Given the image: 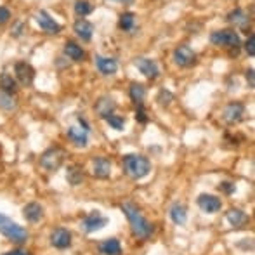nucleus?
I'll return each instance as SVG.
<instances>
[{"label":"nucleus","instance_id":"1","mask_svg":"<svg viewBox=\"0 0 255 255\" xmlns=\"http://www.w3.org/2000/svg\"><path fill=\"white\" fill-rule=\"evenodd\" d=\"M122 212L125 214V217L128 219L130 222V228H132V233H134L135 238L139 240H148L153 233V226L144 215L139 212V208L135 207L134 203H124L122 205Z\"/></svg>","mask_w":255,"mask_h":255},{"label":"nucleus","instance_id":"2","mask_svg":"<svg viewBox=\"0 0 255 255\" xmlns=\"http://www.w3.org/2000/svg\"><path fill=\"white\" fill-rule=\"evenodd\" d=\"M124 168L127 175L137 181V179H144L151 172V161L142 154L130 153L124 156Z\"/></svg>","mask_w":255,"mask_h":255},{"label":"nucleus","instance_id":"3","mask_svg":"<svg viewBox=\"0 0 255 255\" xmlns=\"http://www.w3.org/2000/svg\"><path fill=\"white\" fill-rule=\"evenodd\" d=\"M0 235H3L14 243H24L28 240L26 229L3 214H0Z\"/></svg>","mask_w":255,"mask_h":255},{"label":"nucleus","instance_id":"4","mask_svg":"<svg viewBox=\"0 0 255 255\" xmlns=\"http://www.w3.org/2000/svg\"><path fill=\"white\" fill-rule=\"evenodd\" d=\"M64 158H66V151L59 146H54L40 156V167L47 172H56L64 163Z\"/></svg>","mask_w":255,"mask_h":255},{"label":"nucleus","instance_id":"5","mask_svg":"<svg viewBox=\"0 0 255 255\" xmlns=\"http://www.w3.org/2000/svg\"><path fill=\"white\" fill-rule=\"evenodd\" d=\"M210 42L217 47H228V49H238L242 45L240 35L235 30H217L210 35Z\"/></svg>","mask_w":255,"mask_h":255},{"label":"nucleus","instance_id":"6","mask_svg":"<svg viewBox=\"0 0 255 255\" xmlns=\"http://www.w3.org/2000/svg\"><path fill=\"white\" fill-rule=\"evenodd\" d=\"M108 222H110V219L104 217L101 212L94 210V212H91L89 215H85L84 221L80 222V226H82V229H84L85 233H89V235H91V233L101 231L103 228H106Z\"/></svg>","mask_w":255,"mask_h":255},{"label":"nucleus","instance_id":"7","mask_svg":"<svg viewBox=\"0 0 255 255\" xmlns=\"http://www.w3.org/2000/svg\"><path fill=\"white\" fill-rule=\"evenodd\" d=\"M35 19H37L40 30L45 31V33L57 35L61 31V24L57 23L56 19H54V17L47 12V10H38V12L35 14Z\"/></svg>","mask_w":255,"mask_h":255},{"label":"nucleus","instance_id":"8","mask_svg":"<svg viewBox=\"0 0 255 255\" xmlns=\"http://www.w3.org/2000/svg\"><path fill=\"white\" fill-rule=\"evenodd\" d=\"M174 61L177 66L189 68L196 63V52L189 45H179L174 51Z\"/></svg>","mask_w":255,"mask_h":255},{"label":"nucleus","instance_id":"9","mask_svg":"<svg viewBox=\"0 0 255 255\" xmlns=\"http://www.w3.org/2000/svg\"><path fill=\"white\" fill-rule=\"evenodd\" d=\"M14 71H16V78L19 80L21 85L30 87V85L33 84L35 70L30 63H26V61H17V63L14 64Z\"/></svg>","mask_w":255,"mask_h":255},{"label":"nucleus","instance_id":"10","mask_svg":"<svg viewBox=\"0 0 255 255\" xmlns=\"http://www.w3.org/2000/svg\"><path fill=\"white\" fill-rule=\"evenodd\" d=\"M243 115H245V104L229 103L228 106L224 108V111H222V120H224L226 124H229V125H235V124H238V122L242 120Z\"/></svg>","mask_w":255,"mask_h":255},{"label":"nucleus","instance_id":"11","mask_svg":"<svg viewBox=\"0 0 255 255\" xmlns=\"http://www.w3.org/2000/svg\"><path fill=\"white\" fill-rule=\"evenodd\" d=\"M135 66H137V70L141 71L146 78H149V80H154V78L160 75V68H158L156 61L149 59V57H137V59H135Z\"/></svg>","mask_w":255,"mask_h":255},{"label":"nucleus","instance_id":"12","mask_svg":"<svg viewBox=\"0 0 255 255\" xmlns=\"http://www.w3.org/2000/svg\"><path fill=\"white\" fill-rule=\"evenodd\" d=\"M51 245L57 250H66L71 247V233L64 228H57L51 235Z\"/></svg>","mask_w":255,"mask_h":255},{"label":"nucleus","instance_id":"13","mask_svg":"<svg viewBox=\"0 0 255 255\" xmlns=\"http://www.w3.org/2000/svg\"><path fill=\"white\" fill-rule=\"evenodd\" d=\"M196 203H198V207L202 208L203 212H207V214H217L222 208L221 198H217V196H214V195H207V193L200 195Z\"/></svg>","mask_w":255,"mask_h":255},{"label":"nucleus","instance_id":"14","mask_svg":"<svg viewBox=\"0 0 255 255\" xmlns=\"http://www.w3.org/2000/svg\"><path fill=\"white\" fill-rule=\"evenodd\" d=\"M115 110H117V101H115L111 96H103V98L96 103V113H98V117L103 118V120H106L110 115H113Z\"/></svg>","mask_w":255,"mask_h":255},{"label":"nucleus","instance_id":"15","mask_svg":"<svg viewBox=\"0 0 255 255\" xmlns=\"http://www.w3.org/2000/svg\"><path fill=\"white\" fill-rule=\"evenodd\" d=\"M68 139L73 142L77 148H87L89 144V132L84 130L82 127H70L66 132Z\"/></svg>","mask_w":255,"mask_h":255},{"label":"nucleus","instance_id":"16","mask_svg":"<svg viewBox=\"0 0 255 255\" xmlns=\"http://www.w3.org/2000/svg\"><path fill=\"white\" fill-rule=\"evenodd\" d=\"M96 68L99 70V73L103 75H115L118 70V63L113 57H106V56H96Z\"/></svg>","mask_w":255,"mask_h":255},{"label":"nucleus","instance_id":"17","mask_svg":"<svg viewBox=\"0 0 255 255\" xmlns=\"http://www.w3.org/2000/svg\"><path fill=\"white\" fill-rule=\"evenodd\" d=\"M73 30H75V33H77L78 37L82 38V40L89 42L92 38V33H94V24H92L91 21H87V19H84V17H80V19L75 21Z\"/></svg>","mask_w":255,"mask_h":255},{"label":"nucleus","instance_id":"18","mask_svg":"<svg viewBox=\"0 0 255 255\" xmlns=\"http://www.w3.org/2000/svg\"><path fill=\"white\" fill-rule=\"evenodd\" d=\"M226 19H228V23L235 24V26H238V28H243V30H247V26L250 24V16L243 9H240V7L231 10Z\"/></svg>","mask_w":255,"mask_h":255},{"label":"nucleus","instance_id":"19","mask_svg":"<svg viewBox=\"0 0 255 255\" xmlns=\"http://www.w3.org/2000/svg\"><path fill=\"white\" fill-rule=\"evenodd\" d=\"M168 215H170V219H172V222H174V224L184 226L186 221H188V208H186L182 203L175 202L170 207V210H168Z\"/></svg>","mask_w":255,"mask_h":255},{"label":"nucleus","instance_id":"20","mask_svg":"<svg viewBox=\"0 0 255 255\" xmlns=\"http://www.w3.org/2000/svg\"><path fill=\"white\" fill-rule=\"evenodd\" d=\"M23 215L28 222H38L42 217H44V207L37 202H31V203L24 205Z\"/></svg>","mask_w":255,"mask_h":255},{"label":"nucleus","instance_id":"21","mask_svg":"<svg viewBox=\"0 0 255 255\" xmlns=\"http://www.w3.org/2000/svg\"><path fill=\"white\" fill-rule=\"evenodd\" d=\"M111 174V161L104 156H99L94 160V175L99 179H108Z\"/></svg>","mask_w":255,"mask_h":255},{"label":"nucleus","instance_id":"22","mask_svg":"<svg viewBox=\"0 0 255 255\" xmlns=\"http://www.w3.org/2000/svg\"><path fill=\"white\" fill-rule=\"evenodd\" d=\"M128 96H130V99L134 101L135 106H144L146 87L142 84H137V82H134V84L130 85V89H128Z\"/></svg>","mask_w":255,"mask_h":255},{"label":"nucleus","instance_id":"23","mask_svg":"<svg viewBox=\"0 0 255 255\" xmlns=\"http://www.w3.org/2000/svg\"><path fill=\"white\" fill-rule=\"evenodd\" d=\"M226 219H228V222L233 228H242V226L249 221V215L243 210H240V208H231V210L226 214Z\"/></svg>","mask_w":255,"mask_h":255},{"label":"nucleus","instance_id":"24","mask_svg":"<svg viewBox=\"0 0 255 255\" xmlns=\"http://www.w3.org/2000/svg\"><path fill=\"white\" fill-rule=\"evenodd\" d=\"M64 54H66L71 61H75V63H78V61H84V57H85L84 49H82L78 44H75V42H71V40H68L66 44H64Z\"/></svg>","mask_w":255,"mask_h":255},{"label":"nucleus","instance_id":"25","mask_svg":"<svg viewBox=\"0 0 255 255\" xmlns=\"http://www.w3.org/2000/svg\"><path fill=\"white\" fill-rule=\"evenodd\" d=\"M99 252L103 255H122V245L117 238L104 240L101 245H99Z\"/></svg>","mask_w":255,"mask_h":255},{"label":"nucleus","instance_id":"26","mask_svg":"<svg viewBox=\"0 0 255 255\" xmlns=\"http://www.w3.org/2000/svg\"><path fill=\"white\" fill-rule=\"evenodd\" d=\"M0 89H2V92H5V94H16L17 92V84L16 80L12 78V75L9 73H2V77H0Z\"/></svg>","mask_w":255,"mask_h":255},{"label":"nucleus","instance_id":"27","mask_svg":"<svg viewBox=\"0 0 255 255\" xmlns=\"http://www.w3.org/2000/svg\"><path fill=\"white\" fill-rule=\"evenodd\" d=\"M66 179H68V182H70L71 186L82 184V181H84V170H82L80 167H77V165H73V167L68 168Z\"/></svg>","mask_w":255,"mask_h":255},{"label":"nucleus","instance_id":"28","mask_svg":"<svg viewBox=\"0 0 255 255\" xmlns=\"http://www.w3.org/2000/svg\"><path fill=\"white\" fill-rule=\"evenodd\" d=\"M134 24H135V14L134 12H124L120 16V23H118V26H120L124 31L134 30Z\"/></svg>","mask_w":255,"mask_h":255},{"label":"nucleus","instance_id":"29","mask_svg":"<svg viewBox=\"0 0 255 255\" xmlns=\"http://www.w3.org/2000/svg\"><path fill=\"white\" fill-rule=\"evenodd\" d=\"M92 12V3L89 0H77L75 2V14L78 17H85Z\"/></svg>","mask_w":255,"mask_h":255},{"label":"nucleus","instance_id":"30","mask_svg":"<svg viewBox=\"0 0 255 255\" xmlns=\"http://www.w3.org/2000/svg\"><path fill=\"white\" fill-rule=\"evenodd\" d=\"M106 122L111 128H115V130H118V132L124 130V127H125V118L120 117V115H110V117L106 118Z\"/></svg>","mask_w":255,"mask_h":255},{"label":"nucleus","instance_id":"31","mask_svg":"<svg viewBox=\"0 0 255 255\" xmlns=\"http://www.w3.org/2000/svg\"><path fill=\"white\" fill-rule=\"evenodd\" d=\"M0 108L5 111H12L16 110V101L12 99L10 94H5V92H0Z\"/></svg>","mask_w":255,"mask_h":255},{"label":"nucleus","instance_id":"32","mask_svg":"<svg viewBox=\"0 0 255 255\" xmlns=\"http://www.w3.org/2000/svg\"><path fill=\"white\" fill-rule=\"evenodd\" d=\"M174 99V94H172L170 91H167V89H161L160 92H158V98L156 101L161 104V106H168L170 104V101Z\"/></svg>","mask_w":255,"mask_h":255},{"label":"nucleus","instance_id":"33","mask_svg":"<svg viewBox=\"0 0 255 255\" xmlns=\"http://www.w3.org/2000/svg\"><path fill=\"white\" fill-rule=\"evenodd\" d=\"M135 120L139 124H148V115H146L144 106H135Z\"/></svg>","mask_w":255,"mask_h":255},{"label":"nucleus","instance_id":"34","mask_svg":"<svg viewBox=\"0 0 255 255\" xmlns=\"http://www.w3.org/2000/svg\"><path fill=\"white\" fill-rule=\"evenodd\" d=\"M245 51H247V54H249L250 57H254V56H255V37H254V35H250L249 40H247Z\"/></svg>","mask_w":255,"mask_h":255},{"label":"nucleus","instance_id":"35","mask_svg":"<svg viewBox=\"0 0 255 255\" xmlns=\"http://www.w3.org/2000/svg\"><path fill=\"white\" fill-rule=\"evenodd\" d=\"M219 189H222V191H224L226 195H233V193L236 191L235 184H233V182H229V181L221 182V186H219Z\"/></svg>","mask_w":255,"mask_h":255},{"label":"nucleus","instance_id":"36","mask_svg":"<svg viewBox=\"0 0 255 255\" xmlns=\"http://www.w3.org/2000/svg\"><path fill=\"white\" fill-rule=\"evenodd\" d=\"M10 19V10L7 7H0V24H5Z\"/></svg>","mask_w":255,"mask_h":255},{"label":"nucleus","instance_id":"37","mask_svg":"<svg viewBox=\"0 0 255 255\" xmlns=\"http://www.w3.org/2000/svg\"><path fill=\"white\" fill-rule=\"evenodd\" d=\"M247 80H249V85H250V89H254V87H255L254 68H250V70H247Z\"/></svg>","mask_w":255,"mask_h":255},{"label":"nucleus","instance_id":"38","mask_svg":"<svg viewBox=\"0 0 255 255\" xmlns=\"http://www.w3.org/2000/svg\"><path fill=\"white\" fill-rule=\"evenodd\" d=\"M3 255H30V252H26V250H21V249H16V250H10V252H5Z\"/></svg>","mask_w":255,"mask_h":255},{"label":"nucleus","instance_id":"39","mask_svg":"<svg viewBox=\"0 0 255 255\" xmlns=\"http://www.w3.org/2000/svg\"><path fill=\"white\" fill-rule=\"evenodd\" d=\"M23 28H24V24H23V23H17V24H16V28L12 30V35H14V37H19V35L23 33V31H21Z\"/></svg>","mask_w":255,"mask_h":255},{"label":"nucleus","instance_id":"40","mask_svg":"<svg viewBox=\"0 0 255 255\" xmlns=\"http://www.w3.org/2000/svg\"><path fill=\"white\" fill-rule=\"evenodd\" d=\"M78 122H80V125H82V128H84V130H91V125L87 124V120H85L84 117H78Z\"/></svg>","mask_w":255,"mask_h":255},{"label":"nucleus","instance_id":"41","mask_svg":"<svg viewBox=\"0 0 255 255\" xmlns=\"http://www.w3.org/2000/svg\"><path fill=\"white\" fill-rule=\"evenodd\" d=\"M110 2H118V3H132V0H110Z\"/></svg>","mask_w":255,"mask_h":255}]
</instances>
